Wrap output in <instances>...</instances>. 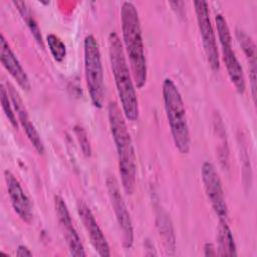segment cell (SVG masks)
Masks as SVG:
<instances>
[{"label": "cell", "mask_w": 257, "mask_h": 257, "mask_svg": "<svg viewBox=\"0 0 257 257\" xmlns=\"http://www.w3.org/2000/svg\"><path fill=\"white\" fill-rule=\"evenodd\" d=\"M76 208H77L78 216L81 219V222L88 234L90 243L93 246L94 250L97 252L99 256H109L110 255L109 245L89 207L83 201L79 200L77 202Z\"/></svg>", "instance_id": "obj_11"}, {"label": "cell", "mask_w": 257, "mask_h": 257, "mask_svg": "<svg viewBox=\"0 0 257 257\" xmlns=\"http://www.w3.org/2000/svg\"><path fill=\"white\" fill-rule=\"evenodd\" d=\"M13 4L17 8L18 12L20 13L22 19L26 23L27 27L29 28L31 34L33 35V37L36 40V42L38 43V45L43 48L44 47V42H43V38H42V35H41L40 28H39L36 20L34 19L33 15L31 14V11H30L28 5L26 4V2H24V1H13Z\"/></svg>", "instance_id": "obj_17"}, {"label": "cell", "mask_w": 257, "mask_h": 257, "mask_svg": "<svg viewBox=\"0 0 257 257\" xmlns=\"http://www.w3.org/2000/svg\"><path fill=\"white\" fill-rule=\"evenodd\" d=\"M54 208L61 232L66 241L70 254L75 257L85 256L86 253L84 251L81 240L73 226V222L66 203L59 195L54 196Z\"/></svg>", "instance_id": "obj_10"}, {"label": "cell", "mask_w": 257, "mask_h": 257, "mask_svg": "<svg viewBox=\"0 0 257 257\" xmlns=\"http://www.w3.org/2000/svg\"><path fill=\"white\" fill-rule=\"evenodd\" d=\"M207 198L219 220L228 221V206L226 203L224 190L220 176L215 166L210 162H205L201 170Z\"/></svg>", "instance_id": "obj_9"}, {"label": "cell", "mask_w": 257, "mask_h": 257, "mask_svg": "<svg viewBox=\"0 0 257 257\" xmlns=\"http://www.w3.org/2000/svg\"><path fill=\"white\" fill-rule=\"evenodd\" d=\"M107 116L116 149L121 186L127 195H132L135 192L137 180V164L133 140L126 126L123 112L115 101L108 103Z\"/></svg>", "instance_id": "obj_1"}, {"label": "cell", "mask_w": 257, "mask_h": 257, "mask_svg": "<svg viewBox=\"0 0 257 257\" xmlns=\"http://www.w3.org/2000/svg\"><path fill=\"white\" fill-rule=\"evenodd\" d=\"M7 90L10 96V99L12 101V105L14 107V110L16 111V114L18 116V121L20 122L21 126L23 127V131L34 147V149L37 151L38 154L42 155L44 153V145L40 138L39 133L37 132L36 127L34 126L33 122L30 120V117L28 115L27 109L24 105V102L22 98L20 97L18 91L15 89L13 85L10 83H7Z\"/></svg>", "instance_id": "obj_12"}, {"label": "cell", "mask_w": 257, "mask_h": 257, "mask_svg": "<svg viewBox=\"0 0 257 257\" xmlns=\"http://www.w3.org/2000/svg\"><path fill=\"white\" fill-rule=\"evenodd\" d=\"M237 40L247 58L249 65V78L253 99H256V46L252 38L241 28L236 29Z\"/></svg>", "instance_id": "obj_15"}, {"label": "cell", "mask_w": 257, "mask_h": 257, "mask_svg": "<svg viewBox=\"0 0 257 257\" xmlns=\"http://www.w3.org/2000/svg\"><path fill=\"white\" fill-rule=\"evenodd\" d=\"M83 52L87 91L92 104L100 108L104 101V78L99 45L93 35L88 34L85 36Z\"/></svg>", "instance_id": "obj_5"}, {"label": "cell", "mask_w": 257, "mask_h": 257, "mask_svg": "<svg viewBox=\"0 0 257 257\" xmlns=\"http://www.w3.org/2000/svg\"><path fill=\"white\" fill-rule=\"evenodd\" d=\"M108 56L121 110L126 119L136 121L139 118V100L134 85V78L128 67L122 42L115 31L108 35Z\"/></svg>", "instance_id": "obj_3"}, {"label": "cell", "mask_w": 257, "mask_h": 257, "mask_svg": "<svg viewBox=\"0 0 257 257\" xmlns=\"http://www.w3.org/2000/svg\"><path fill=\"white\" fill-rule=\"evenodd\" d=\"M74 133H75L76 138L78 140V143H79L80 149L82 151V154L85 157H90L91 148H90V144H89L86 132L83 130V127H81L79 125H76V126H74Z\"/></svg>", "instance_id": "obj_21"}, {"label": "cell", "mask_w": 257, "mask_h": 257, "mask_svg": "<svg viewBox=\"0 0 257 257\" xmlns=\"http://www.w3.org/2000/svg\"><path fill=\"white\" fill-rule=\"evenodd\" d=\"M204 251H205V256H213L217 255V250L211 243H206L204 246Z\"/></svg>", "instance_id": "obj_23"}, {"label": "cell", "mask_w": 257, "mask_h": 257, "mask_svg": "<svg viewBox=\"0 0 257 257\" xmlns=\"http://www.w3.org/2000/svg\"><path fill=\"white\" fill-rule=\"evenodd\" d=\"M17 256H32V252L24 245H19L16 251Z\"/></svg>", "instance_id": "obj_22"}, {"label": "cell", "mask_w": 257, "mask_h": 257, "mask_svg": "<svg viewBox=\"0 0 257 257\" xmlns=\"http://www.w3.org/2000/svg\"><path fill=\"white\" fill-rule=\"evenodd\" d=\"M105 184L108 197L121 232L122 246L124 248H131L134 243V228L130 212L124 203L123 197L120 194L118 183L114 177L109 176L106 178Z\"/></svg>", "instance_id": "obj_8"}, {"label": "cell", "mask_w": 257, "mask_h": 257, "mask_svg": "<svg viewBox=\"0 0 257 257\" xmlns=\"http://www.w3.org/2000/svg\"><path fill=\"white\" fill-rule=\"evenodd\" d=\"M0 60L5 69L16 80L18 85L25 90H29L31 87L29 77L19 62L18 58L16 57L15 53L12 51L3 33L0 35Z\"/></svg>", "instance_id": "obj_14"}, {"label": "cell", "mask_w": 257, "mask_h": 257, "mask_svg": "<svg viewBox=\"0 0 257 257\" xmlns=\"http://www.w3.org/2000/svg\"><path fill=\"white\" fill-rule=\"evenodd\" d=\"M216 28L221 46L223 61L226 66V70L230 77V80L236 87L239 93H244L246 89V81L243 68L236 56V53L232 45V36L227 24L226 19L222 14H217L215 17Z\"/></svg>", "instance_id": "obj_6"}, {"label": "cell", "mask_w": 257, "mask_h": 257, "mask_svg": "<svg viewBox=\"0 0 257 257\" xmlns=\"http://www.w3.org/2000/svg\"><path fill=\"white\" fill-rule=\"evenodd\" d=\"M194 6L197 23L202 38L204 51L207 56V60L212 70L218 71L220 69L219 51L217 47L216 35L210 19L208 3L204 0H198L194 2Z\"/></svg>", "instance_id": "obj_7"}, {"label": "cell", "mask_w": 257, "mask_h": 257, "mask_svg": "<svg viewBox=\"0 0 257 257\" xmlns=\"http://www.w3.org/2000/svg\"><path fill=\"white\" fill-rule=\"evenodd\" d=\"M158 219L160 220L158 222V227L160 228V235H162L163 239H164V243L166 245V248L168 251L175 250V236H170V234L174 235V231L173 228L171 226L170 223V219H168V217L165 215L161 214V217H158Z\"/></svg>", "instance_id": "obj_18"}, {"label": "cell", "mask_w": 257, "mask_h": 257, "mask_svg": "<svg viewBox=\"0 0 257 257\" xmlns=\"http://www.w3.org/2000/svg\"><path fill=\"white\" fill-rule=\"evenodd\" d=\"M162 92L165 111L175 147L181 154H188L191 149V135L181 92L171 78L164 80Z\"/></svg>", "instance_id": "obj_4"}, {"label": "cell", "mask_w": 257, "mask_h": 257, "mask_svg": "<svg viewBox=\"0 0 257 257\" xmlns=\"http://www.w3.org/2000/svg\"><path fill=\"white\" fill-rule=\"evenodd\" d=\"M46 43L54 60H56L57 62H61L66 55V46L64 42L57 35L49 33L46 36Z\"/></svg>", "instance_id": "obj_19"}, {"label": "cell", "mask_w": 257, "mask_h": 257, "mask_svg": "<svg viewBox=\"0 0 257 257\" xmlns=\"http://www.w3.org/2000/svg\"><path fill=\"white\" fill-rule=\"evenodd\" d=\"M0 98H1V104H2V108L4 110V113L5 115L7 116L8 120L11 122V124L14 126V127H17V119H16V115H15V112L12 108V101L10 99V96H9V93H8V90H7V87H5V85L3 83H1L0 85Z\"/></svg>", "instance_id": "obj_20"}, {"label": "cell", "mask_w": 257, "mask_h": 257, "mask_svg": "<svg viewBox=\"0 0 257 257\" xmlns=\"http://www.w3.org/2000/svg\"><path fill=\"white\" fill-rule=\"evenodd\" d=\"M4 179L6 182L10 202L15 213L19 216L21 220L29 223L33 217L32 205L29 198L23 191L19 181L10 171L6 170L4 172Z\"/></svg>", "instance_id": "obj_13"}, {"label": "cell", "mask_w": 257, "mask_h": 257, "mask_svg": "<svg viewBox=\"0 0 257 257\" xmlns=\"http://www.w3.org/2000/svg\"><path fill=\"white\" fill-rule=\"evenodd\" d=\"M217 255L220 256H236L237 248L234 241L231 229L228 226V222L225 220H219L218 233H217Z\"/></svg>", "instance_id": "obj_16"}, {"label": "cell", "mask_w": 257, "mask_h": 257, "mask_svg": "<svg viewBox=\"0 0 257 257\" xmlns=\"http://www.w3.org/2000/svg\"><path fill=\"white\" fill-rule=\"evenodd\" d=\"M122 46L128 57L132 75L136 85L142 88L148 77L145 45L138 9L133 2L125 1L120 8Z\"/></svg>", "instance_id": "obj_2"}]
</instances>
